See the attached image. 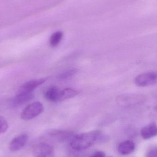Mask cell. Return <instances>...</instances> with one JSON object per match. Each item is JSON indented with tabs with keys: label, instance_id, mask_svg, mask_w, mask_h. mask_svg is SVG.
Wrapping results in <instances>:
<instances>
[{
	"label": "cell",
	"instance_id": "6da1fadb",
	"mask_svg": "<svg viewBox=\"0 0 157 157\" xmlns=\"http://www.w3.org/2000/svg\"><path fill=\"white\" fill-rule=\"evenodd\" d=\"M104 139L106 137L101 131H92L75 136L70 142V145L75 150H85L98 142L104 141Z\"/></svg>",
	"mask_w": 157,
	"mask_h": 157
},
{
	"label": "cell",
	"instance_id": "7a4b0ae2",
	"mask_svg": "<svg viewBox=\"0 0 157 157\" xmlns=\"http://www.w3.org/2000/svg\"><path fill=\"white\" fill-rule=\"evenodd\" d=\"M43 105L39 101H35L27 106L21 113V119L24 121H29L39 115L43 112Z\"/></svg>",
	"mask_w": 157,
	"mask_h": 157
},
{
	"label": "cell",
	"instance_id": "3957f363",
	"mask_svg": "<svg viewBox=\"0 0 157 157\" xmlns=\"http://www.w3.org/2000/svg\"><path fill=\"white\" fill-rule=\"evenodd\" d=\"M146 97L141 94L122 95L118 97L117 101L118 104L123 107H130L138 105L145 101Z\"/></svg>",
	"mask_w": 157,
	"mask_h": 157
},
{
	"label": "cell",
	"instance_id": "277c9868",
	"mask_svg": "<svg viewBox=\"0 0 157 157\" xmlns=\"http://www.w3.org/2000/svg\"><path fill=\"white\" fill-rule=\"evenodd\" d=\"M136 85L138 86H152L157 83V71H151L139 75L134 79Z\"/></svg>",
	"mask_w": 157,
	"mask_h": 157
},
{
	"label": "cell",
	"instance_id": "5b68a950",
	"mask_svg": "<svg viewBox=\"0 0 157 157\" xmlns=\"http://www.w3.org/2000/svg\"><path fill=\"white\" fill-rule=\"evenodd\" d=\"M52 147L48 143H41L34 147L33 153L35 157H48L53 152Z\"/></svg>",
	"mask_w": 157,
	"mask_h": 157
},
{
	"label": "cell",
	"instance_id": "8992f818",
	"mask_svg": "<svg viewBox=\"0 0 157 157\" xmlns=\"http://www.w3.org/2000/svg\"><path fill=\"white\" fill-rule=\"evenodd\" d=\"M28 136L26 134H22L15 137L9 144V147L12 152H16L22 149L26 144Z\"/></svg>",
	"mask_w": 157,
	"mask_h": 157
},
{
	"label": "cell",
	"instance_id": "52a82bcc",
	"mask_svg": "<svg viewBox=\"0 0 157 157\" xmlns=\"http://www.w3.org/2000/svg\"><path fill=\"white\" fill-rule=\"evenodd\" d=\"M33 98V92L18 91L11 101V105L13 107H19L31 100Z\"/></svg>",
	"mask_w": 157,
	"mask_h": 157
},
{
	"label": "cell",
	"instance_id": "ba28073f",
	"mask_svg": "<svg viewBox=\"0 0 157 157\" xmlns=\"http://www.w3.org/2000/svg\"><path fill=\"white\" fill-rule=\"evenodd\" d=\"M48 78H40L39 79H33L24 83L19 89V91L22 92H33L39 86L47 81Z\"/></svg>",
	"mask_w": 157,
	"mask_h": 157
},
{
	"label": "cell",
	"instance_id": "9c48e42d",
	"mask_svg": "<svg viewBox=\"0 0 157 157\" xmlns=\"http://www.w3.org/2000/svg\"><path fill=\"white\" fill-rule=\"evenodd\" d=\"M141 135L145 140L151 139L157 136V124L155 123H151L142 128Z\"/></svg>",
	"mask_w": 157,
	"mask_h": 157
},
{
	"label": "cell",
	"instance_id": "30bf717a",
	"mask_svg": "<svg viewBox=\"0 0 157 157\" xmlns=\"http://www.w3.org/2000/svg\"><path fill=\"white\" fill-rule=\"evenodd\" d=\"M136 146L134 142L130 140L122 142L118 147V150L119 153L123 155H127L132 153L135 149Z\"/></svg>",
	"mask_w": 157,
	"mask_h": 157
},
{
	"label": "cell",
	"instance_id": "8fae6325",
	"mask_svg": "<svg viewBox=\"0 0 157 157\" xmlns=\"http://www.w3.org/2000/svg\"><path fill=\"white\" fill-rule=\"evenodd\" d=\"M60 91L56 87H51L45 92L44 96L46 99L52 102L59 101Z\"/></svg>",
	"mask_w": 157,
	"mask_h": 157
},
{
	"label": "cell",
	"instance_id": "7c38bea8",
	"mask_svg": "<svg viewBox=\"0 0 157 157\" xmlns=\"http://www.w3.org/2000/svg\"><path fill=\"white\" fill-rule=\"evenodd\" d=\"M78 94V91L72 88H66L60 92L59 101L74 98Z\"/></svg>",
	"mask_w": 157,
	"mask_h": 157
},
{
	"label": "cell",
	"instance_id": "4fadbf2b",
	"mask_svg": "<svg viewBox=\"0 0 157 157\" xmlns=\"http://www.w3.org/2000/svg\"><path fill=\"white\" fill-rule=\"evenodd\" d=\"M63 34L61 31H58L53 33L50 39V44L52 47H55L59 45L61 41Z\"/></svg>",
	"mask_w": 157,
	"mask_h": 157
},
{
	"label": "cell",
	"instance_id": "5bb4252c",
	"mask_svg": "<svg viewBox=\"0 0 157 157\" xmlns=\"http://www.w3.org/2000/svg\"><path fill=\"white\" fill-rule=\"evenodd\" d=\"M78 71L76 69H72V70H68L64 72L63 73L61 74L60 75L59 78L62 79H67V78H71L72 76L76 74Z\"/></svg>",
	"mask_w": 157,
	"mask_h": 157
},
{
	"label": "cell",
	"instance_id": "9a60e30c",
	"mask_svg": "<svg viewBox=\"0 0 157 157\" xmlns=\"http://www.w3.org/2000/svg\"><path fill=\"white\" fill-rule=\"evenodd\" d=\"M8 128L7 121L4 117L0 116V134L6 132Z\"/></svg>",
	"mask_w": 157,
	"mask_h": 157
},
{
	"label": "cell",
	"instance_id": "2e32d148",
	"mask_svg": "<svg viewBox=\"0 0 157 157\" xmlns=\"http://www.w3.org/2000/svg\"><path fill=\"white\" fill-rule=\"evenodd\" d=\"M147 157H157V147L150 149L147 154Z\"/></svg>",
	"mask_w": 157,
	"mask_h": 157
},
{
	"label": "cell",
	"instance_id": "e0dca14e",
	"mask_svg": "<svg viewBox=\"0 0 157 157\" xmlns=\"http://www.w3.org/2000/svg\"><path fill=\"white\" fill-rule=\"evenodd\" d=\"M90 157H105V154L102 151H97L93 153Z\"/></svg>",
	"mask_w": 157,
	"mask_h": 157
},
{
	"label": "cell",
	"instance_id": "ac0fdd59",
	"mask_svg": "<svg viewBox=\"0 0 157 157\" xmlns=\"http://www.w3.org/2000/svg\"><path fill=\"white\" fill-rule=\"evenodd\" d=\"M155 110L157 112V106H156V107H155Z\"/></svg>",
	"mask_w": 157,
	"mask_h": 157
},
{
	"label": "cell",
	"instance_id": "d6986e66",
	"mask_svg": "<svg viewBox=\"0 0 157 157\" xmlns=\"http://www.w3.org/2000/svg\"></svg>",
	"mask_w": 157,
	"mask_h": 157
}]
</instances>
